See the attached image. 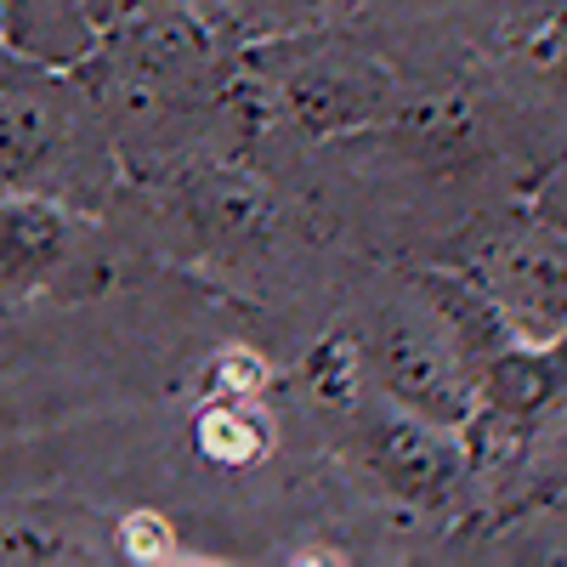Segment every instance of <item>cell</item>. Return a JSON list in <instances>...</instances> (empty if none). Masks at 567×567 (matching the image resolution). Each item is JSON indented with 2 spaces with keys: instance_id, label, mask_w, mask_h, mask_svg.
Instances as JSON below:
<instances>
[{
  "instance_id": "6da1fadb",
  "label": "cell",
  "mask_w": 567,
  "mask_h": 567,
  "mask_svg": "<svg viewBox=\"0 0 567 567\" xmlns=\"http://www.w3.org/2000/svg\"><path fill=\"white\" fill-rule=\"evenodd\" d=\"M381 465L392 471L398 483H409V488H437L443 471H449L443 449H437L432 437L409 432V425H392V432L381 437Z\"/></svg>"
},
{
  "instance_id": "7a4b0ae2",
  "label": "cell",
  "mask_w": 567,
  "mask_h": 567,
  "mask_svg": "<svg viewBox=\"0 0 567 567\" xmlns=\"http://www.w3.org/2000/svg\"><path fill=\"white\" fill-rule=\"evenodd\" d=\"M392 374H398V386H403L409 398H420V403H449V398H454L449 381L437 374V363L425 358V352H409V347H403V358L392 363Z\"/></svg>"
}]
</instances>
